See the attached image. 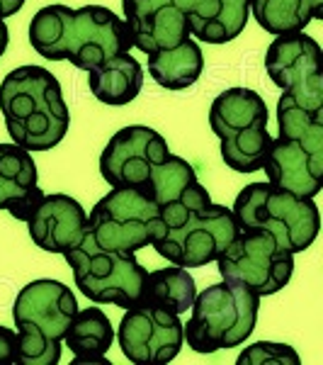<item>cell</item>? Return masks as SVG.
Returning a JSON list of instances; mask_svg holds the SVG:
<instances>
[{
    "mask_svg": "<svg viewBox=\"0 0 323 365\" xmlns=\"http://www.w3.org/2000/svg\"><path fill=\"white\" fill-rule=\"evenodd\" d=\"M132 44L144 54L173 49L195 34L228 44L248 25L250 0H122Z\"/></svg>",
    "mask_w": 323,
    "mask_h": 365,
    "instance_id": "cell-1",
    "label": "cell"
},
{
    "mask_svg": "<svg viewBox=\"0 0 323 365\" xmlns=\"http://www.w3.org/2000/svg\"><path fill=\"white\" fill-rule=\"evenodd\" d=\"M29 44L46 61H70L80 71L134 46L127 22L105 5H46L29 20Z\"/></svg>",
    "mask_w": 323,
    "mask_h": 365,
    "instance_id": "cell-2",
    "label": "cell"
},
{
    "mask_svg": "<svg viewBox=\"0 0 323 365\" xmlns=\"http://www.w3.org/2000/svg\"><path fill=\"white\" fill-rule=\"evenodd\" d=\"M161 220L163 234L151 246L161 258L187 270L216 261L240 229L233 212L226 205L211 202L199 180L163 205Z\"/></svg>",
    "mask_w": 323,
    "mask_h": 365,
    "instance_id": "cell-3",
    "label": "cell"
},
{
    "mask_svg": "<svg viewBox=\"0 0 323 365\" xmlns=\"http://www.w3.org/2000/svg\"><path fill=\"white\" fill-rule=\"evenodd\" d=\"M0 113L13 144L49 151L61 144L70 113L56 76L44 66H17L0 83Z\"/></svg>",
    "mask_w": 323,
    "mask_h": 365,
    "instance_id": "cell-4",
    "label": "cell"
},
{
    "mask_svg": "<svg viewBox=\"0 0 323 365\" xmlns=\"http://www.w3.org/2000/svg\"><path fill=\"white\" fill-rule=\"evenodd\" d=\"M277 127L280 134L270 139L263 161L268 182L297 197H316L323 190V110L282 93Z\"/></svg>",
    "mask_w": 323,
    "mask_h": 365,
    "instance_id": "cell-5",
    "label": "cell"
},
{
    "mask_svg": "<svg viewBox=\"0 0 323 365\" xmlns=\"http://www.w3.org/2000/svg\"><path fill=\"white\" fill-rule=\"evenodd\" d=\"M75 312L78 299L63 282L42 278L22 287L13 307L20 365H56L61 361V341Z\"/></svg>",
    "mask_w": 323,
    "mask_h": 365,
    "instance_id": "cell-6",
    "label": "cell"
},
{
    "mask_svg": "<svg viewBox=\"0 0 323 365\" xmlns=\"http://www.w3.org/2000/svg\"><path fill=\"white\" fill-rule=\"evenodd\" d=\"M192 317L183 324V341L195 353L236 349L253 334L260 297L233 282H216L204 287L192 302Z\"/></svg>",
    "mask_w": 323,
    "mask_h": 365,
    "instance_id": "cell-7",
    "label": "cell"
},
{
    "mask_svg": "<svg viewBox=\"0 0 323 365\" xmlns=\"http://www.w3.org/2000/svg\"><path fill=\"white\" fill-rule=\"evenodd\" d=\"M238 227L265 229L290 253L307 251L321 232V212L314 197H297L272 182H250L236 195Z\"/></svg>",
    "mask_w": 323,
    "mask_h": 365,
    "instance_id": "cell-8",
    "label": "cell"
},
{
    "mask_svg": "<svg viewBox=\"0 0 323 365\" xmlns=\"http://www.w3.org/2000/svg\"><path fill=\"white\" fill-rule=\"evenodd\" d=\"M209 127L221 141V158L236 173L263 170L270 146L268 105L250 88H228L209 108Z\"/></svg>",
    "mask_w": 323,
    "mask_h": 365,
    "instance_id": "cell-9",
    "label": "cell"
},
{
    "mask_svg": "<svg viewBox=\"0 0 323 365\" xmlns=\"http://www.w3.org/2000/svg\"><path fill=\"white\" fill-rule=\"evenodd\" d=\"M63 256L73 270L75 287L90 302L115 304L120 309H129L139 302L149 270L137 261L134 251L100 249L85 234L83 241Z\"/></svg>",
    "mask_w": 323,
    "mask_h": 365,
    "instance_id": "cell-10",
    "label": "cell"
},
{
    "mask_svg": "<svg viewBox=\"0 0 323 365\" xmlns=\"http://www.w3.org/2000/svg\"><path fill=\"white\" fill-rule=\"evenodd\" d=\"M161 234V207L137 187H112L88 217V237L107 251L146 249Z\"/></svg>",
    "mask_w": 323,
    "mask_h": 365,
    "instance_id": "cell-11",
    "label": "cell"
},
{
    "mask_svg": "<svg viewBox=\"0 0 323 365\" xmlns=\"http://www.w3.org/2000/svg\"><path fill=\"white\" fill-rule=\"evenodd\" d=\"M221 278L268 297L287 287L295 273V253L275 241L265 229L240 227L231 244L216 258Z\"/></svg>",
    "mask_w": 323,
    "mask_h": 365,
    "instance_id": "cell-12",
    "label": "cell"
},
{
    "mask_svg": "<svg viewBox=\"0 0 323 365\" xmlns=\"http://www.w3.org/2000/svg\"><path fill=\"white\" fill-rule=\"evenodd\" d=\"M265 71L270 81L299 105L323 110V51L304 29L275 34L265 54Z\"/></svg>",
    "mask_w": 323,
    "mask_h": 365,
    "instance_id": "cell-13",
    "label": "cell"
},
{
    "mask_svg": "<svg viewBox=\"0 0 323 365\" xmlns=\"http://www.w3.org/2000/svg\"><path fill=\"white\" fill-rule=\"evenodd\" d=\"M168 156V141L156 129L132 125L120 129L105 146L100 156V175L112 187H137L149 195L151 178Z\"/></svg>",
    "mask_w": 323,
    "mask_h": 365,
    "instance_id": "cell-14",
    "label": "cell"
},
{
    "mask_svg": "<svg viewBox=\"0 0 323 365\" xmlns=\"http://www.w3.org/2000/svg\"><path fill=\"white\" fill-rule=\"evenodd\" d=\"M115 339L120 341L127 361L134 365L173 363L185 344L180 314L149 307V304L129 307Z\"/></svg>",
    "mask_w": 323,
    "mask_h": 365,
    "instance_id": "cell-15",
    "label": "cell"
},
{
    "mask_svg": "<svg viewBox=\"0 0 323 365\" xmlns=\"http://www.w3.org/2000/svg\"><path fill=\"white\" fill-rule=\"evenodd\" d=\"M29 237L42 251L66 253L78 246L88 234V215L78 200L63 192L46 195L37 202L32 215L27 217Z\"/></svg>",
    "mask_w": 323,
    "mask_h": 365,
    "instance_id": "cell-16",
    "label": "cell"
},
{
    "mask_svg": "<svg viewBox=\"0 0 323 365\" xmlns=\"http://www.w3.org/2000/svg\"><path fill=\"white\" fill-rule=\"evenodd\" d=\"M44 190L37 185V166L32 151L17 144H0V210L27 222Z\"/></svg>",
    "mask_w": 323,
    "mask_h": 365,
    "instance_id": "cell-17",
    "label": "cell"
},
{
    "mask_svg": "<svg viewBox=\"0 0 323 365\" xmlns=\"http://www.w3.org/2000/svg\"><path fill=\"white\" fill-rule=\"evenodd\" d=\"M90 93L105 105H129L144 88V66L129 51L110 56L100 66L88 71Z\"/></svg>",
    "mask_w": 323,
    "mask_h": 365,
    "instance_id": "cell-18",
    "label": "cell"
},
{
    "mask_svg": "<svg viewBox=\"0 0 323 365\" xmlns=\"http://www.w3.org/2000/svg\"><path fill=\"white\" fill-rule=\"evenodd\" d=\"M63 341L75 356L73 363L105 361V353L115 344V329L110 317L100 307L78 309L66 327Z\"/></svg>",
    "mask_w": 323,
    "mask_h": 365,
    "instance_id": "cell-19",
    "label": "cell"
},
{
    "mask_svg": "<svg viewBox=\"0 0 323 365\" xmlns=\"http://www.w3.org/2000/svg\"><path fill=\"white\" fill-rule=\"evenodd\" d=\"M146 56H149L151 78L161 88H168V91H185V88L195 86L204 68L202 49L190 37L183 44L173 46V49L151 51Z\"/></svg>",
    "mask_w": 323,
    "mask_h": 365,
    "instance_id": "cell-20",
    "label": "cell"
},
{
    "mask_svg": "<svg viewBox=\"0 0 323 365\" xmlns=\"http://www.w3.org/2000/svg\"><path fill=\"white\" fill-rule=\"evenodd\" d=\"M195 295L197 285L195 278L190 275V270L173 266L146 273L137 304H149V307L166 309L173 312V314H185L192 307V302H195Z\"/></svg>",
    "mask_w": 323,
    "mask_h": 365,
    "instance_id": "cell-21",
    "label": "cell"
},
{
    "mask_svg": "<svg viewBox=\"0 0 323 365\" xmlns=\"http://www.w3.org/2000/svg\"><path fill=\"white\" fill-rule=\"evenodd\" d=\"M250 13L270 34L299 32L311 20H323V0H250Z\"/></svg>",
    "mask_w": 323,
    "mask_h": 365,
    "instance_id": "cell-22",
    "label": "cell"
},
{
    "mask_svg": "<svg viewBox=\"0 0 323 365\" xmlns=\"http://www.w3.org/2000/svg\"><path fill=\"white\" fill-rule=\"evenodd\" d=\"M263 363H277V365H299L297 351L285 344H272V341H258L248 346L236 358V365H263Z\"/></svg>",
    "mask_w": 323,
    "mask_h": 365,
    "instance_id": "cell-23",
    "label": "cell"
},
{
    "mask_svg": "<svg viewBox=\"0 0 323 365\" xmlns=\"http://www.w3.org/2000/svg\"><path fill=\"white\" fill-rule=\"evenodd\" d=\"M0 365H20V341L10 327H0Z\"/></svg>",
    "mask_w": 323,
    "mask_h": 365,
    "instance_id": "cell-24",
    "label": "cell"
},
{
    "mask_svg": "<svg viewBox=\"0 0 323 365\" xmlns=\"http://www.w3.org/2000/svg\"><path fill=\"white\" fill-rule=\"evenodd\" d=\"M25 3H27V0H0V20H5V17L20 13Z\"/></svg>",
    "mask_w": 323,
    "mask_h": 365,
    "instance_id": "cell-25",
    "label": "cell"
},
{
    "mask_svg": "<svg viewBox=\"0 0 323 365\" xmlns=\"http://www.w3.org/2000/svg\"><path fill=\"white\" fill-rule=\"evenodd\" d=\"M8 44H10V29L3 20H0V58H3L5 51H8Z\"/></svg>",
    "mask_w": 323,
    "mask_h": 365,
    "instance_id": "cell-26",
    "label": "cell"
}]
</instances>
